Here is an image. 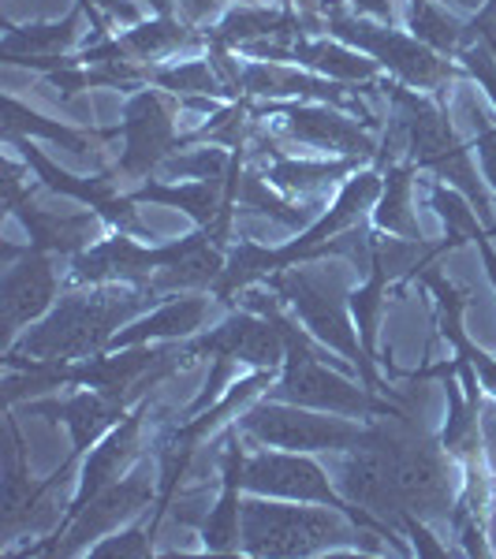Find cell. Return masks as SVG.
<instances>
[{"label":"cell","instance_id":"cell-1","mask_svg":"<svg viewBox=\"0 0 496 559\" xmlns=\"http://www.w3.org/2000/svg\"><path fill=\"white\" fill-rule=\"evenodd\" d=\"M157 302V292L146 284L120 287V284H97L90 292L64 295L42 324H34L20 344L8 347V366H68L79 358L102 355L108 340L116 336L120 324L139 318L142 310Z\"/></svg>","mask_w":496,"mask_h":559},{"label":"cell","instance_id":"cell-2","mask_svg":"<svg viewBox=\"0 0 496 559\" xmlns=\"http://www.w3.org/2000/svg\"><path fill=\"white\" fill-rule=\"evenodd\" d=\"M366 444H377L389 459L395 489H400V500L411 515L426 522H452L459 500L452 481V455L445 452V444H433L411 411L385 414L377 426H369Z\"/></svg>","mask_w":496,"mask_h":559},{"label":"cell","instance_id":"cell-3","mask_svg":"<svg viewBox=\"0 0 496 559\" xmlns=\"http://www.w3.org/2000/svg\"><path fill=\"white\" fill-rule=\"evenodd\" d=\"M265 284L273 287L276 299L287 302V310L303 321V329L310 332L318 344L336 350L340 358H347L351 369H358V381H363L369 392H385V388H389V384H381V377H377L374 358L366 355L355 321L347 318L351 306H347V299H340L336 284H329V280H321L318 273L299 269V265L269 276Z\"/></svg>","mask_w":496,"mask_h":559},{"label":"cell","instance_id":"cell-4","mask_svg":"<svg viewBox=\"0 0 496 559\" xmlns=\"http://www.w3.org/2000/svg\"><path fill=\"white\" fill-rule=\"evenodd\" d=\"M358 537V522H347V511L318 503L243 500V552L250 556H318L332 545H347Z\"/></svg>","mask_w":496,"mask_h":559},{"label":"cell","instance_id":"cell-5","mask_svg":"<svg viewBox=\"0 0 496 559\" xmlns=\"http://www.w3.org/2000/svg\"><path fill=\"white\" fill-rule=\"evenodd\" d=\"M321 26L329 31V38L351 45V49L374 57L385 71H392L403 86H418V90H440L452 79L463 75V68H456L448 57L433 52L429 45H422L414 34L395 31L392 23H377L369 15H351L344 12V4H324Z\"/></svg>","mask_w":496,"mask_h":559},{"label":"cell","instance_id":"cell-6","mask_svg":"<svg viewBox=\"0 0 496 559\" xmlns=\"http://www.w3.org/2000/svg\"><path fill=\"white\" fill-rule=\"evenodd\" d=\"M239 432L258 444L284 448V452H355L369 440V426L344 418V414L299 407V403L265 400L239 418Z\"/></svg>","mask_w":496,"mask_h":559},{"label":"cell","instance_id":"cell-7","mask_svg":"<svg viewBox=\"0 0 496 559\" xmlns=\"http://www.w3.org/2000/svg\"><path fill=\"white\" fill-rule=\"evenodd\" d=\"M205 239H216L213 228H198L194 236L165 242V247H146L131 231H116V236L97 239L90 250L75 254V261H71V280L75 284H113V280L116 284H150L153 273L173 269L176 261H184Z\"/></svg>","mask_w":496,"mask_h":559},{"label":"cell","instance_id":"cell-8","mask_svg":"<svg viewBox=\"0 0 496 559\" xmlns=\"http://www.w3.org/2000/svg\"><path fill=\"white\" fill-rule=\"evenodd\" d=\"M281 116L284 139L303 142L314 150H336L344 157H366L377 160V142L366 131L363 120L347 116L344 108L324 105V102H269V105H250V120H269Z\"/></svg>","mask_w":496,"mask_h":559},{"label":"cell","instance_id":"cell-9","mask_svg":"<svg viewBox=\"0 0 496 559\" xmlns=\"http://www.w3.org/2000/svg\"><path fill=\"white\" fill-rule=\"evenodd\" d=\"M336 489L347 500V515L355 519L358 526H369L385 537L403 534V519H408L411 511L403 508L392 466L377 444L355 448V452L344 459Z\"/></svg>","mask_w":496,"mask_h":559},{"label":"cell","instance_id":"cell-10","mask_svg":"<svg viewBox=\"0 0 496 559\" xmlns=\"http://www.w3.org/2000/svg\"><path fill=\"white\" fill-rule=\"evenodd\" d=\"M123 153L116 160V176L146 179L161 173L176 150H184V134L176 131V108L165 97V90H139L123 108Z\"/></svg>","mask_w":496,"mask_h":559},{"label":"cell","instance_id":"cell-11","mask_svg":"<svg viewBox=\"0 0 496 559\" xmlns=\"http://www.w3.org/2000/svg\"><path fill=\"white\" fill-rule=\"evenodd\" d=\"M150 500H153V471H150V463H142L131 477L105 485V489L97 492L86 508H79L75 515L64 522L60 537L49 540V545L38 548V552H60V556L83 552L90 540L108 534V530H116L120 522H128L131 515H139Z\"/></svg>","mask_w":496,"mask_h":559},{"label":"cell","instance_id":"cell-12","mask_svg":"<svg viewBox=\"0 0 496 559\" xmlns=\"http://www.w3.org/2000/svg\"><path fill=\"white\" fill-rule=\"evenodd\" d=\"M243 489L255 496H281V500L303 503H329V508L347 511V500L324 471L303 452H258L243 459L239 474Z\"/></svg>","mask_w":496,"mask_h":559},{"label":"cell","instance_id":"cell-13","mask_svg":"<svg viewBox=\"0 0 496 559\" xmlns=\"http://www.w3.org/2000/svg\"><path fill=\"white\" fill-rule=\"evenodd\" d=\"M184 347H187V355H191V358L210 355L213 362L221 358V362H247L255 369H281L284 355H287L281 329H276L269 318L255 313V310L232 313L221 329L205 332V336H198V340H191V344H184Z\"/></svg>","mask_w":496,"mask_h":559},{"label":"cell","instance_id":"cell-14","mask_svg":"<svg viewBox=\"0 0 496 559\" xmlns=\"http://www.w3.org/2000/svg\"><path fill=\"white\" fill-rule=\"evenodd\" d=\"M12 142L23 150V160L34 168V173H38V179H42L45 187H49V191L68 194V198H75V202L90 205V210L102 213V221L113 224L116 231H131V236H139V231H142L131 194L123 198V194L113 191V176L116 173H105V176H94V179H79V176H71V173H64V168L52 165V160L45 157L42 150L31 146V142H23V139H12Z\"/></svg>","mask_w":496,"mask_h":559},{"label":"cell","instance_id":"cell-15","mask_svg":"<svg viewBox=\"0 0 496 559\" xmlns=\"http://www.w3.org/2000/svg\"><path fill=\"white\" fill-rule=\"evenodd\" d=\"M57 265H52V254H42V250H26L20 265H12L4 273V284H0V318H4V347H12V336L31 324L34 318H42L49 310V302L57 299Z\"/></svg>","mask_w":496,"mask_h":559},{"label":"cell","instance_id":"cell-16","mask_svg":"<svg viewBox=\"0 0 496 559\" xmlns=\"http://www.w3.org/2000/svg\"><path fill=\"white\" fill-rule=\"evenodd\" d=\"M187 45H205V31L187 26L173 15H157V20L134 23V31L120 34V38H102L83 52V64H108V60H161L173 52L187 49Z\"/></svg>","mask_w":496,"mask_h":559},{"label":"cell","instance_id":"cell-17","mask_svg":"<svg viewBox=\"0 0 496 559\" xmlns=\"http://www.w3.org/2000/svg\"><path fill=\"white\" fill-rule=\"evenodd\" d=\"M134 205H173V210H184L198 228H213V236L221 242H228V228H232V205H228V183L224 179H194V183H142L139 191L131 194Z\"/></svg>","mask_w":496,"mask_h":559},{"label":"cell","instance_id":"cell-18","mask_svg":"<svg viewBox=\"0 0 496 559\" xmlns=\"http://www.w3.org/2000/svg\"><path fill=\"white\" fill-rule=\"evenodd\" d=\"M23 221V228L31 231V250L42 254H83L94 247V239L102 236V213H49L31 205V198H23L12 210Z\"/></svg>","mask_w":496,"mask_h":559},{"label":"cell","instance_id":"cell-19","mask_svg":"<svg viewBox=\"0 0 496 559\" xmlns=\"http://www.w3.org/2000/svg\"><path fill=\"white\" fill-rule=\"evenodd\" d=\"M299 34H306V23L292 8L243 4V8H232L221 23L205 31V49H243V45L265 41V38L295 41Z\"/></svg>","mask_w":496,"mask_h":559},{"label":"cell","instance_id":"cell-20","mask_svg":"<svg viewBox=\"0 0 496 559\" xmlns=\"http://www.w3.org/2000/svg\"><path fill=\"white\" fill-rule=\"evenodd\" d=\"M146 411L150 407L142 403L134 414H123L120 426L108 429V437L94 448V452H90L86 466H83V481H79V492H75V500H71V515H75L79 508H86V503L94 500L105 485H113L116 477H120L123 466L131 463V455L139 452L142 418H146Z\"/></svg>","mask_w":496,"mask_h":559},{"label":"cell","instance_id":"cell-21","mask_svg":"<svg viewBox=\"0 0 496 559\" xmlns=\"http://www.w3.org/2000/svg\"><path fill=\"white\" fill-rule=\"evenodd\" d=\"M422 280H426V287L433 292V299H437V313H440V332L448 336V344L456 347V358H467V362L474 366L477 381L489 395H496V358L485 355L482 347L471 344V336L463 332V310H467V295L459 292L452 280H445L433 265L422 269Z\"/></svg>","mask_w":496,"mask_h":559},{"label":"cell","instance_id":"cell-22","mask_svg":"<svg viewBox=\"0 0 496 559\" xmlns=\"http://www.w3.org/2000/svg\"><path fill=\"white\" fill-rule=\"evenodd\" d=\"M34 411L52 414L57 421H64L71 432V444H75V455H83L90 452V444H97L123 418V400L97 392V388H86V392H75L64 403H42Z\"/></svg>","mask_w":496,"mask_h":559},{"label":"cell","instance_id":"cell-23","mask_svg":"<svg viewBox=\"0 0 496 559\" xmlns=\"http://www.w3.org/2000/svg\"><path fill=\"white\" fill-rule=\"evenodd\" d=\"M205 313H210V302L198 299V295L194 299H168V302H161L157 310H150L142 321H134L131 329L116 332L105 350L161 344V340H184V336H191L194 329H202Z\"/></svg>","mask_w":496,"mask_h":559},{"label":"cell","instance_id":"cell-24","mask_svg":"<svg viewBox=\"0 0 496 559\" xmlns=\"http://www.w3.org/2000/svg\"><path fill=\"white\" fill-rule=\"evenodd\" d=\"M292 64L318 71L324 79H336V83H374L381 75V64L374 57H366V52L351 49V45L336 38L310 41L306 34L292 41Z\"/></svg>","mask_w":496,"mask_h":559},{"label":"cell","instance_id":"cell-25","mask_svg":"<svg viewBox=\"0 0 496 559\" xmlns=\"http://www.w3.org/2000/svg\"><path fill=\"white\" fill-rule=\"evenodd\" d=\"M49 139L64 150H75V153H86L94 142H108V139H120V128H68V123H57V120H45L42 112H31L26 105H20L15 97H4V139Z\"/></svg>","mask_w":496,"mask_h":559},{"label":"cell","instance_id":"cell-26","mask_svg":"<svg viewBox=\"0 0 496 559\" xmlns=\"http://www.w3.org/2000/svg\"><path fill=\"white\" fill-rule=\"evenodd\" d=\"M358 160L366 157H336V160H295L287 153H276L261 173H265L269 183L281 194L295 198V194H314L321 187H332L336 179H347L358 173Z\"/></svg>","mask_w":496,"mask_h":559},{"label":"cell","instance_id":"cell-27","mask_svg":"<svg viewBox=\"0 0 496 559\" xmlns=\"http://www.w3.org/2000/svg\"><path fill=\"white\" fill-rule=\"evenodd\" d=\"M236 210H250V213H261V216H273V221H281L284 228H295V231H306L321 216L318 205H295L292 198L276 191V187L265 179V173L250 165V153H247V168H243V176H239Z\"/></svg>","mask_w":496,"mask_h":559},{"label":"cell","instance_id":"cell-28","mask_svg":"<svg viewBox=\"0 0 496 559\" xmlns=\"http://www.w3.org/2000/svg\"><path fill=\"white\" fill-rule=\"evenodd\" d=\"M414 176H418V165L414 160H403V165H389L385 173V187L381 198L374 205V221L385 236H400V239H422L418 221H414Z\"/></svg>","mask_w":496,"mask_h":559},{"label":"cell","instance_id":"cell-29","mask_svg":"<svg viewBox=\"0 0 496 559\" xmlns=\"http://www.w3.org/2000/svg\"><path fill=\"white\" fill-rule=\"evenodd\" d=\"M448 381V426L440 432V444L445 452L459 459L463 466L482 463V432H477V400L463 395V384L452 381V369L445 366Z\"/></svg>","mask_w":496,"mask_h":559},{"label":"cell","instance_id":"cell-30","mask_svg":"<svg viewBox=\"0 0 496 559\" xmlns=\"http://www.w3.org/2000/svg\"><path fill=\"white\" fill-rule=\"evenodd\" d=\"M83 8H75L71 15H64L60 23H45V26H12L0 41V57L12 64L20 57H57L75 45L79 26H83Z\"/></svg>","mask_w":496,"mask_h":559},{"label":"cell","instance_id":"cell-31","mask_svg":"<svg viewBox=\"0 0 496 559\" xmlns=\"http://www.w3.org/2000/svg\"><path fill=\"white\" fill-rule=\"evenodd\" d=\"M146 83L165 90L173 97H213V102H236L232 86L221 79L213 60H187V64L173 68H146Z\"/></svg>","mask_w":496,"mask_h":559},{"label":"cell","instance_id":"cell-32","mask_svg":"<svg viewBox=\"0 0 496 559\" xmlns=\"http://www.w3.org/2000/svg\"><path fill=\"white\" fill-rule=\"evenodd\" d=\"M408 23H411V34L418 38L422 45H429L433 52L440 57H459L463 49V23H456L445 8H437L433 0H411V12H408Z\"/></svg>","mask_w":496,"mask_h":559},{"label":"cell","instance_id":"cell-33","mask_svg":"<svg viewBox=\"0 0 496 559\" xmlns=\"http://www.w3.org/2000/svg\"><path fill=\"white\" fill-rule=\"evenodd\" d=\"M369 280L358 292H351V313H355V329H358V340H363V347H366V355L374 358V336H377V318H381V310H385V292H389V284H392V276H389V269L381 265V261H369Z\"/></svg>","mask_w":496,"mask_h":559},{"label":"cell","instance_id":"cell-34","mask_svg":"<svg viewBox=\"0 0 496 559\" xmlns=\"http://www.w3.org/2000/svg\"><path fill=\"white\" fill-rule=\"evenodd\" d=\"M429 205L437 210L440 221H445L448 236L459 239V242H467V239L474 242L485 231V224H482V216H477L474 205L467 202L456 187L440 183V179H437V183H429Z\"/></svg>","mask_w":496,"mask_h":559},{"label":"cell","instance_id":"cell-35","mask_svg":"<svg viewBox=\"0 0 496 559\" xmlns=\"http://www.w3.org/2000/svg\"><path fill=\"white\" fill-rule=\"evenodd\" d=\"M165 176H179V179H224L228 183V173H232V153L216 150L213 142H202L198 150L191 153H173V157L161 165Z\"/></svg>","mask_w":496,"mask_h":559},{"label":"cell","instance_id":"cell-36","mask_svg":"<svg viewBox=\"0 0 496 559\" xmlns=\"http://www.w3.org/2000/svg\"><path fill=\"white\" fill-rule=\"evenodd\" d=\"M459 108H463V116H467V123H471V131H474V142H477V160H482V176H485V183L496 191V128H493V120L489 116L477 108L471 97H463L459 102Z\"/></svg>","mask_w":496,"mask_h":559},{"label":"cell","instance_id":"cell-37","mask_svg":"<svg viewBox=\"0 0 496 559\" xmlns=\"http://www.w3.org/2000/svg\"><path fill=\"white\" fill-rule=\"evenodd\" d=\"M459 60H463V71L474 79L477 86L489 94V102L496 105V57L485 41H474L467 49H459Z\"/></svg>","mask_w":496,"mask_h":559},{"label":"cell","instance_id":"cell-38","mask_svg":"<svg viewBox=\"0 0 496 559\" xmlns=\"http://www.w3.org/2000/svg\"><path fill=\"white\" fill-rule=\"evenodd\" d=\"M150 534H153V526L150 530H131V534H120V537H113V540H102V545H94V548H90V556H97V559H108V556H150Z\"/></svg>","mask_w":496,"mask_h":559},{"label":"cell","instance_id":"cell-39","mask_svg":"<svg viewBox=\"0 0 496 559\" xmlns=\"http://www.w3.org/2000/svg\"><path fill=\"white\" fill-rule=\"evenodd\" d=\"M224 0H176L179 8V20H184L187 26H202L210 23L216 12H221Z\"/></svg>","mask_w":496,"mask_h":559},{"label":"cell","instance_id":"cell-40","mask_svg":"<svg viewBox=\"0 0 496 559\" xmlns=\"http://www.w3.org/2000/svg\"><path fill=\"white\" fill-rule=\"evenodd\" d=\"M347 4L355 8L358 15H369V20H377V23H395L392 0H347Z\"/></svg>","mask_w":496,"mask_h":559},{"label":"cell","instance_id":"cell-41","mask_svg":"<svg viewBox=\"0 0 496 559\" xmlns=\"http://www.w3.org/2000/svg\"><path fill=\"white\" fill-rule=\"evenodd\" d=\"M295 4H299V15H303L306 31H314V26H321V23H318V8H321V0H295Z\"/></svg>","mask_w":496,"mask_h":559},{"label":"cell","instance_id":"cell-42","mask_svg":"<svg viewBox=\"0 0 496 559\" xmlns=\"http://www.w3.org/2000/svg\"><path fill=\"white\" fill-rule=\"evenodd\" d=\"M146 4L157 8V15H173V0H146Z\"/></svg>","mask_w":496,"mask_h":559},{"label":"cell","instance_id":"cell-43","mask_svg":"<svg viewBox=\"0 0 496 559\" xmlns=\"http://www.w3.org/2000/svg\"><path fill=\"white\" fill-rule=\"evenodd\" d=\"M452 4H463V8H485L489 0H452Z\"/></svg>","mask_w":496,"mask_h":559}]
</instances>
